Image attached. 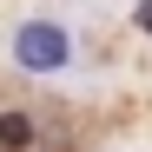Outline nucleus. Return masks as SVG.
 Returning <instances> with one entry per match:
<instances>
[{"mask_svg":"<svg viewBox=\"0 0 152 152\" xmlns=\"http://www.w3.org/2000/svg\"><path fill=\"white\" fill-rule=\"evenodd\" d=\"M13 60L27 73H60L73 60V33L60 27V20H20L13 27Z\"/></svg>","mask_w":152,"mask_h":152,"instance_id":"obj_1","label":"nucleus"},{"mask_svg":"<svg viewBox=\"0 0 152 152\" xmlns=\"http://www.w3.org/2000/svg\"><path fill=\"white\" fill-rule=\"evenodd\" d=\"M27 139H33L27 113H0V152H13V145H27Z\"/></svg>","mask_w":152,"mask_h":152,"instance_id":"obj_2","label":"nucleus"}]
</instances>
